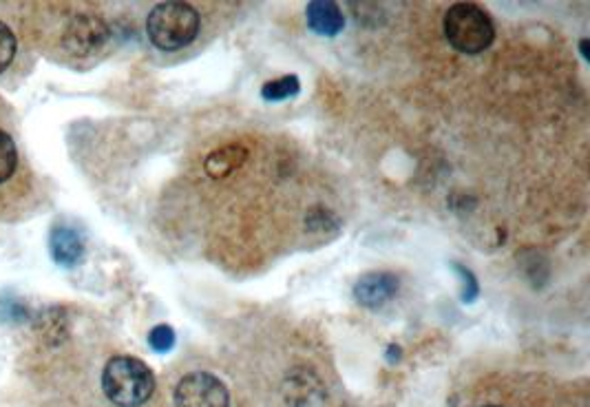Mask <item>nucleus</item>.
Masks as SVG:
<instances>
[{
    "label": "nucleus",
    "mask_w": 590,
    "mask_h": 407,
    "mask_svg": "<svg viewBox=\"0 0 590 407\" xmlns=\"http://www.w3.org/2000/svg\"><path fill=\"white\" fill-rule=\"evenodd\" d=\"M175 341H177L175 330L171 326H166V323H162V326H155L149 332V346L155 352H171L173 346H175Z\"/></svg>",
    "instance_id": "obj_15"
},
{
    "label": "nucleus",
    "mask_w": 590,
    "mask_h": 407,
    "mask_svg": "<svg viewBox=\"0 0 590 407\" xmlns=\"http://www.w3.org/2000/svg\"><path fill=\"white\" fill-rule=\"evenodd\" d=\"M400 281L392 273H367L356 281L354 299L363 308H383L398 295Z\"/></svg>",
    "instance_id": "obj_6"
},
{
    "label": "nucleus",
    "mask_w": 590,
    "mask_h": 407,
    "mask_svg": "<svg viewBox=\"0 0 590 407\" xmlns=\"http://www.w3.org/2000/svg\"><path fill=\"white\" fill-rule=\"evenodd\" d=\"M305 16H308V27L314 34L334 38L345 29V16L341 7L332 3V0H312L305 7Z\"/></svg>",
    "instance_id": "obj_8"
},
{
    "label": "nucleus",
    "mask_w": 590,
    "mask_h": 407,
    "mask_svg": "<svg viewBox=\"0 0 590 407\" xmlns=\"http://www.w3.org/2000/svg\"><path fill=\"white\" fill-rule=\"evenodd\" d=\"M445 36L460 54L478 56L493 45L495 25L480 5L456 3L445 14Z\"/></svg>",
    "instance_id": "obj_3"
},
{
    "label": "nucleus",
    "mask_w": 590,
    "mask_h": 407,
    "mask_svg": "<svg viewBox=\"0 0 590 407\" xmlns=\"http://www.w3.org/2000/svg\"><path fill=\"white\" fill-rule=\"evenodd\" d=\"M18 169V149L12 135L0 131V184L12 180Z\"/></svg>",
    "instance_id": "obj_12"
},
{
    "label": "nucleus",
    "mask_w": 590,
    "mask_h": 407,
    "mask_svg": "<svg viewBox=\"0 0 590 407\" xmlns=\"http://www.w3.org/2000/svg\"><path fill=\"white\" fill-rule=\"evenodd\" d=\"M400 354H403V352H400V348L396 346V343H392V346L387 348V361L389 363H396L400 359Z\"/></svg>",
    "instance_id": "obj_17"
},
{
    "label": "nucleus",
    "mask_w": 590,
    "mask_h": 407,
    "mask_svg": "<svg viewBox=\"0 0 590 407\" xmlns=\"http://www.w3.org/2000/svg\"><path fill=\"white\" fill-rule=\"evenodd\" d=\"M310 374L305 370H297L292 372L288 381H286V388H288V403L299 407V405H308L316 394H319V381L316 379H308Z\"/></svg>",
    "instance_id": "obj_10"
},
{
    "label": "nucleus",
    "mask_w": 590,
    "mask_h": 407,
    "mask_svg": "<svg viewBox=\"0 0 590 407\" xmlns=\"http://www.w3.org/2000/svg\"><path fill=\"white\" fill-rule=\"evenodd\" d=\"M49 250L54 262L62 268H73L82 262L84 257V239L82 235L71 226H56L51 231Z\"/></svg>",
    "instance_id": "obj_7"
},
{
    "label": "nucleus",
    "mask_w": 590,
    "mask_h": 407,
    "mask_svg": "<svg viewBox=\"0 0 590 407\" xmlns=\"http://www.w3.org/2000/svg\"><path fill=\"white\" fill-rule=\"evenodd\" d=\"M246 158H248L246 146L226 144V146H221V149H215L206 155L204 169L210 177H215V180H224V177H228L230 173L241 169Z\"/></svg>",
    "instance_id": "obj_9"
},
{
    "label": "nucleus",
    "mask_w": 590,
    "mask_h": 407,
    "mask_svg": "<svg viewBox=\"0 0 590 407\" xmlns=\"http://www.w3.org/2000/svg\"><path fill=\"white\" fill-rule=\"evenodd\" d=\"M487 407H500V405H487Z\"/></svg>",
    "instance_id": "obj_19"
},
{
    "label": "nucleus",
    "mask_w": 590,
    "mask_h": 407,
    "mask_svg": "<svg viewBox=\"0 0 590 407\" xmlns=\"http://www.w3.org/2000/svg\"><path fill=\"white\" fill-rule=\"evenodd\" d=\"M16 36L5 23H0V73H3L14 62L16 56Z\"/></svg>",
    "instance_id": "obj_14"
},
{
    "label": "nucleus",
    "mask_w": 590,
    "mask_h": 407,
    "mask_svg": "<svg viewBox=\"0 0 590 407\" xmlns=\"http://www.w3.org/2000/svg\"><path fill=\"white\" fill-rule=\"evenodd\" d=\"M102 390L113 405L142 407L155 392V374L144 361L120 354L104 365Z\"/></svg>",
    "instance_id": "obj_1"
},
{
    "label": "nucleus",
    "mask_w": 590,
    "mask_h": 407,
    "mask_svg": "<svg viewBox=\"0 0 590 407\" xmlns=\"http://www.w3.org/2000/svg\"><path fill=\"white\" fill-rule=\"evenodd\" d=\"M109 40V25L96 14H78L62 31V47L71 56L89 58L100 51Z\"/></svg>",
    "instance_id": "obj_5"
},
{
    "label": "nucleus",
    "mask_w": 590,
    "mask_h": 407,
    "mask_svg": "<svg viewBox=\"0 0 590 407\" xmlns=\"http://www.w3.org/2000/svg\"><path fill=\"white\" fill-rule=\"evenodd\" d=\"M27 319V308L14 297H0V321L23 323Z\"/></svg>",
    "instance_id": "obj_16"
},
{
    "label": "nucleus",
    "mask_w": 590,
    "mask_h": 407,
    "mask_svg": "<svg viewBox=\"0 0 590 407\" xmlns=\"http://www.w3.org/2000/svg\"><path fill=\"white\" fill-rule=\"evenodd\" d=\"M202 27L197 9L188 3H160L146 18V34L162 51H177L193 43Z\"/></svg>",
    "instance_id": "obj_2"
},
{
    "label": "nucleus",
    "mask_w": 590,
    "mask_h": 407,
    "mask_svg": "<svg viewBox=\"0 0 590 407\" xmlns=\"http://www.w3.org/2000/svg\"><path fill=\"white\" fill-rule=\"evenodd\" d=\"M579 51H582V58L588 62L590 60V54H588V38L579 40Z\"/></svg>",
    "instance_id": "obj_18"
},
{
    "label": "nucleus",
    "mask_w": 590,
    "mask_h": 407,
    "mask_svg": "<svg viewBox=\"0 0 590 407\" xmlns=\"http://www.w3.org/2000/svg\"><path fill=\"white\" fill-rule=\"evenodd\" d=\"M451 268L456 270L458 277H460V284H462V288H460V299H462V304L469 306V304H473V301H478V297H480V284H478L476 275H473L467 266H462L458 262H451Z\"/></svg>",
    "instance_id": "obj_13"
},
{
    "label": "nucleus",
    "mask_w": 590,
    "mask_h": 407,
    "mask_svg": "<svg viewBox=\"0 0 590 407\" xmlns=\"http://www.w3.org/2000/svg\"><path fill=\"white\" fill-rule=\"evenodd\" d=\"M301 93V82L299 78L294 76H281L275 80H268L266 85L261 87V98L268 100V102H283V100H290L294 96H299Z\"/></svg>",
    "instance_id": "obj_11"
},
{
    "label": "nucleus",
    "mask_w": 590,
    "mask_h": 407,
    "mask_svg": "<svg viewBox=\"0 0 590 407\" xmlns=\"http://www.w3.org/2000/svg\"><path fill=\"white\" fill-rule=\"evenodd\" d=\"M175 407H230V394L215 374L191 372L177 383Z\"/></svg>",
    "instance_id": "obj_4"
}]
</instances>
